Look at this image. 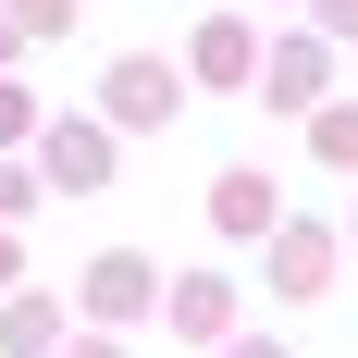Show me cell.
<instances>
[{"label":"cell","instance_id":"6da1fadb","mask_svg":"<svg viewBox=\"0 0 358 358\" xmlns=\"http://www.w3.org/2000/svg\"><path fill=\"white\" fill-rule=\"evenodd\" d=\"M185 111V74L161 62V50H124V62L99 74V124L111 136H148V124H173Z\"/></svg>","mask_w":358,"mask_h":358},{"label":"cell","instance_id":"7a4b0ae2","mask_svg":"<svg viewBox=\"0 0 358 358\" xmlns=\"http://www.w3.org/2000/svg\"><path fill=\"white\" fill-rule=\"evenodd\" d=\"M248 87H259V99H285V111H322V87H334V50H322V37H272V50L248 62Z\"/></svg>","mask_w":358,"mask_h":358},{"label":"cell","instance_id":"3957f363","mask_svg":"<svg viewBox=\"0 0 358 358\" xmlns=\"http://www.w3.org/2000/svg\"><path fill=\"white\" fill-rule=\"evenodd\" d=\"M210 222L235 235V248H259V235L285 222V185H272V173H248V161H222V173H210Z\"/></svg>","mask_w":358,"mask_h":358},{"label":"cell","instance_id":"277c9868","mask_svg":"<svg viewBox=\"0 0 358 358\" xmlns=\"http://www.w3.org/2000/svg\"><path fill=\"white\" fill-rule=\"evenodd\" d=\"M87 309H99V322H148V309H161V272H148L136 248L87 259Z\"/></svg>","mask_w":358,"mask_h":358},{"label":"cell","instance_id":"5b68a950","mask_svg":"<svg viewBox=\"0 0 358 358\" xmlns=\"http://www.w3.org/2000/svg\"><path fill=\"white\" fill-rule=\"evenodd\" d=\"M259 248H272V285H285V296H322V285H334V235H322V222H296V210H285Z\"/></svg>","mask_w":358,"mask_h":358},{"label":"cell","instance_id":"8992f818","mask_svg":"<svg viewBox=\"0 0 358 358\" xmlns=\"http://www.w3.org/2000/svg\"><path fill=\"white\" fill-rule=\"evenodd\" d=\"M37 173L50 185H111V124H50L37 136Z\"/></svg>","mask_w":358,"mask_h":358},{"label":"cell","instance_id":"52a82bcc","mask_svg":"<svg viewBox=\"0 0 358 358\" xmlns=\"http://www.w3.org/2000/svg\"><path fill=\"white\" fill-rule=\"evenodd\" d=\"M161 309H173V334H198V346H222V334H235V285H222V272H173V285H161Z\"/></svg>","mask_w":358,"mask_h":358},{"label":"cell","instance_id":"ba28073f","mask_svg":"<svg viewBox=\"0 0 358 358\" xmlns=\"http://www.w3.org/2000/svg\"><path fill=\"white\" fill-rule=\"evenodd\" d=\"M50 346H62V296L13 285V296H0V358H50Z\"/></svg>","mask_w":358,"mask_h":358},{"label":"cell","instance_id":"9c48e42d","mask_svg":"<svg viewBox=\"0 0 358 358\" xmlns=\"http://www.w3.org/2000/svg\"><path fill=\"white\" fill-rule=\"evenodd\" d=\"M248 62H259V37L235 25V13H222V25H198V50H185V74H198V87H248Z\"/></svg>","mask_w":358,"mask_h":358},{"label":"cell","instance_id":"30bf717a","mask_svg":"<svg viewBox=\"0 0 358 358\" xmlns=\"http://www.w3.org/2000/svg\"><path fill=\"white\" fill-rule=\"evenodd\" d=\"M309 148H322L334 173H358V99H322V124H309Z\"/></svg>","mask_w":358,"mask_h":358},{"label":"cell","instance_id":"8fae6325","mask_svg":"<svg viewBox=\"0 0 358 358\" xmlns=\"http://www.w3.org/2000/svg\"><path fill=\"white\" fill-rule=\"evenodd\" d=\"M0 25H13V37H62V25H74V0H13Z\"/></svg>","mask_w":358,"mask_h":358},{"label":"cell","instance_id":"7c38bea8","mask_svg":"<svg viewBox=\"0 0 358 358\" xmlns=\"http://www.w3.org/2000/svg\"><path fill=\"white\" fill-rule=\"evenodd\" d=\"M13 136H37V99H25V87H0V148H13Z\"/></svg>","mask_w":358,"mask_h":358},{"label":"cell","instance_id":"4fadbf2b","mask_svg":"<svg viewBox=\"0 0 358 358\" xmlns=\"http://www.w3.org/2000/svg\"><path fill=\"white\" fill-rule=\"evenodd\" d=\"M37 210V173H13V161H0V222H25Z\"/></svg>","mask_w":358,"mask_h":358},{"label":"cell","instance_id":"5bb4252c","mask_svg":"<svg viewBox=\"0 0 358 358\" xmlns=\"http://www.w3.org/2000/svg\"><path fill=\"white\" fill-rule=\"evenodd\" d=\"M322 13V37H358V0H309Z\"/></svg>","mask_w":358,"mask_h":358},{"label":"cell","instance_id":"9a60e30c","mask_svg":"<svg viewBox=\"0 0 358 358\" xmlns=\"http://www.w3.org/2000/svg\"><path fill=\"white\" fill-rule=\"evenodd\" d=\"M13 285H25V248H13V222H0V296H13Z\"/></svg>","mask_w":358,"mask_h":358},{"label":"cell","instance_id":"2e32d148","mask_svg":"<svg viewBox=\"0 0 358 358\" xmlns=\"http://www.w3.org/2000/svg\"><path fill=\"white\" fill-rule=\"evenodd\" d=\"M62 358H124V346H111V334H87V346H62Z\"/></svg>","mask_w":358,"mask_h":358},{"label":"cell","instance_id":"e0dca14e","mask_svg":"<svg viewBox=\"0 0 358 358\" xmlns=\"http://www.w3.org/2000/svg\"><path fill=\"white\" fill-rule=\"evenodd\" d=\"M235 358H285V346H272V334H248V346H235Z\"/></svg>","mask_w":358,"mask_h":358},{"label":"cell","instance_id":"ac0fdd59","mask_svg":"<svg viewBox=\"0 0 358 358\" xmlns=\"http://www.w3.org/2000/svg\"><path fill=\"white\" fill-rule=\"evenodd\" d=\"M0 62H13V25H0Z\"/></svg>","mask_w":358,"mask_h":358}]
</instances>
